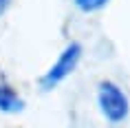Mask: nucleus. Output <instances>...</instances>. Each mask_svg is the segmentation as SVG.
I'll use <instances>...</instances> for the list:
<instances>
[{"mask_svg":"<svg viewBox=\"0 0 130 128\" xmlns=\"http://www.w3.org/2000/svg\"><path fill=\"white\" fill-rule=\"evenodd\" d=\"M79 60H82V44H79V42H71L69 47L60 53V58L53 62V66L40 77L42 91H53L57 84H62V82L77 68Z\"/></svg>","mask_w":130,"mask_h":128,"instance_id":"obj_2","label":"nucleus"},{"mask_svg":"<svg viewBox=\"0 0 130 128\" xmlns=\"http://www.w3.org/2000/svg\"><path fill=\"white\" fill-rule=\"evenodd\" d=\"M75 2V7L84 13H93V11H99L108 5V0H73Z\"/></svg>","mask_w":130,"mask_h":128,"instance_id":"obj_4","label":"nucleus"},{"mask_svg":"<svg viewBox=\"0 0 130 128\" xmlns=\"http://www.w3.org/2000/svg\"><path fill=\"white\" fill-rule=\"evenodd\" d=\"M9 5H11V0H0V16L7 11V7H9Z\"/></svg>","mask_w":130,"mask_h":128,"instance_id":"obj_5","label":"nucleus"},{"mask_svg":"<svg viewBox=\"0 0 130 128\" xmlns=\"http://www.w3.org/2000/svg\"><path fill=\"white\" fill-rule=\"evenodd\" d=\"M97 104H99L102 115L110 121V124L123 121L126 117H128V113H130V102H128V97H126V93L110 80L99 82Z\"/></svg>","mask_w":130,"mask_h":128,"instance_id":"obj_1","label":"nucleus"},{"mask_svg":"<svg viewBox=\"0 0 130 128\" xmlns=\"http://www.w3.org/2000/svg\"><path fill=\"white\" fill-rule=\"evenodd\" d=\"M20 110H24V99L11 86L0 84V113L13 115V113H20Z\"/></svg>","mask_w":130,"mask_h":128,"instance_id":"obj_3","label":"nucleus"}]
</instances>
